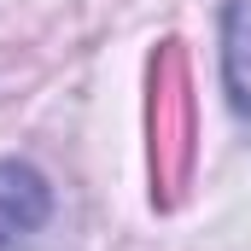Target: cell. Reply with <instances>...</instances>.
Returning <instances> with one entry per match:
<instances>
[{"label":"cell","mask_w":251,"mask_h":251,"mask_svg":"<svg viewBox=\"0 0 251 251\" xmlns=\"http://www.w3.org/2000/svg\"><path fill=\"white\" fill-rule=\"evenodd\" d=\"M193 176V70L181 41H164L152 59V199L176 204Z\"/></svg>","instance_id":"obj_1"},{"label":"cell","mask_w":251,"mask_h":251,"mask_svg":"<svg viewBox=\"0 0 251 251\" xmlns=\"http://www.w3.org/2000/svg\"><path fill=\"white\" fill-rule=\"evenodd\" d=\"M47 216H53L47 176L29 170V164H18V158H0V251L18 246L24 234H35Z\"/></svg>","instance_id":"obj_2"},{"label":"cell","mask_w":251,"mask_h":251,"mask_svg":"<svg viewBox=\"0 0 251 251\" xmlns=\"http://www.w3.org/2000/svg\"><path fill=\"white\" fill-rule=\"evenodd\" d=\"M222 82H228L234 111L251 117V0L222 6Z\"/></svg>","instance_id":"obj_3"}]
</instances>
